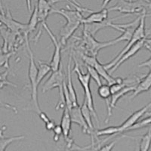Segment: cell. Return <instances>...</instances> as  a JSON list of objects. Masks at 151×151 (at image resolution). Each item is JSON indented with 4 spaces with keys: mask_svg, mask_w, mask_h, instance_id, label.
Here are the masks:
<instances>
[{
    "mask_svg": "<svg viewBox=\"0 0 151 151\" xmlns=\"http://www.w3.org/2000/svg\"><path fill=\"white\" fill-rule=\"evenodd\" d=\"M24 40H26V46L27 49L28 55H29V70H28V77H29V83L31 86V108L30 110L35 111L38 115L42 112L39 104L38 101V87L39 85L37 84V73H38V67L35 61L34 56H33L32 49L30 48L28 40V35H24Z\"/></svg>",
    "mask_w": 151,
    "mask_h": 151,
    "instance_id": "6da1fadb",
    "label": "cell"
},
{
    "mask_svg": "<svg viewBox=\"0 0 151 151\" xmlns=\"http://www.w3.org/2000/svg\"><path fill=\"white\" fill-rule=\"evenodd\" d=\"M148 15L151 16V14H147V10L146 9H144L142 12V13H141V15H140L141 16V18H140L138 25L136 27L134 33H133V36H132L130 41L128 42L126 46L119 53V55H117L116 57H115L110 63H107V64H104V67L107 70H110V69L113 68V67H114V65L117 63V61L120 59L121 57H122L125 52H127L128 50H129L131 47L133 46L136 42H137L140 41V40H143V39L147 38V36L150 34V33H147L146 28H145V20H146L147 16Z\"/></svg>",
    "mask_w": 151,
    "mask_h": 151,
    "instance_id": "7a4b0ae2",
    "label": "cell"
},
{
    "mask_svg": "<svg viewBox=\"0 0 151 151\" xmlns=\"http://www.w3.org/2000/svg\"><path fill=\"white\" fill-rule=\"evenodd\" d=\"M73 58L74 64H75L73 67V71L77 74L78 80H79L81 86H83V90H84V100L86 101V104L88 106V108L91 110L92 116L94 117L95 121H96L97 125L99 126V120H98V114H97L96 110H95V107H94L92 92H91V88H90V80H91V78L88 72L86 73H83L82 72L80 67H79V63H78L77 60L76 58V57L73 55Z\"/></svg>",
    "mask_w": 151,
    "mask_h": 151,
    "instance_id": "3957f363",
    "label": "cell"
},
{
    "mask_svg": "<svg viewBox=\"0 0 151 151\" xmlns=\"http://www.w3.org/2000/svg\"><path fill=\"white\" fill-rule=\"evenodd\" d=\"M65 80V75H64L63 70L60 67L58 70L52 71V74L48 79L45 81L42 86V92L45 93L50 90L54 89L55 88H58L59 89L60 94V102L56 107V110H58L59 107H64L65 106L64 99V83Z\"/></svg>",
    "mask_w": 151,
    "mask_h": 151,
    "instance_id": "277c9868",
    "label": "cell"
},
{
    "mask_svg": "<svg viewBox=\"0 0 151 151\" xmlns=\"http://www.w3.org/2000/svg\"><path fill=\"white\" fill-rule=\"evenodd\" d=\"M83 34L82 46L86 50V52L88 53V55H92V56L97 57L101 50L106 48V47L114 45L116 44L113 40L108 42H98L94 39V36L88 33L85 29H83Z\"/></svg>",
    "mask_w": 151,
    "mask_h": 151,
    "instance_id": "5b68a950",
    "label": "cell"
},
{
    "mask_svg": "<svg viewBox=\"0 0 151 151\" xmlns=\"http://www.w3.org/2000/svg\"><path fill=\"white\" fill-rule=\"evenodd\" d=\"M147 2H143L141 0L137 1H127V0H119L113 7L108 9L109 12L117 11L125 14H138L141 15L143 11L146 9Z\"/></svg>",
    "mask_w": 151,
    "mask_h": 151,
    "instance_id": "8992f818",
    "label": "cell"
},
{
    "mask_svg": "<svg viewBox=\"0 0 151 151\" xmlns=\"http://www.w3.org/2000/svg\"><path fill=\"white\" fill-rule=\"evenodd\" d=\"M42 24V27L44 28L45 31L48 33V36H49L50 39L52 40V42L55 46V49H54V53L52 55V58L50 61V66L52 67V71H57L58 70L60 67V61H61V48L63 45H61V43L60 41L57 40L56 36L53 33L51 29L48 27V26L46 24V23L44 22Z\"/></svg>",
    "mask_w": 151,
    "mask_h": 151,
    "instance_id": "52a82bcc",
    "label": "cell"
},
{
    "mask_svg": "<svg viewBox=\"0 0 151 151\" xmlns=\"http://www.w3.org/2000/svg\"><path fill=\"white\" fill-rule=\"evenodd\" d=\"M0 23L4 24L8 29L13 32L17 34L23 33L24 35L27 34V24H22L16 20H14L12 17L10 12L9 9H7V13L5 14H2V16L0 18Z\"/></svg>",
    "mask_w": 151,
    "mask_h": 151,
    "instance_id": "ba28073f",
    "label": "cell"
},
{
    "mask_svg": "<svg viewBox=\"0 0 151 151\" xmlns=\"http://www.w3.org/2000/svg\"><path fill=\"white\" fill-rule=\"evenodd\" d=\"M150 107H151V102H150L146 106H144V107H142L140 110H137V111L132 113V115L122 125L119 126V134L122 133L124 132H127L129 128L132 127V125H134L135 123H137L140 119L147 112L148 109Z\"/></svg>",
    "mask_w": 151,
    "mask_h": 151,
    "instance_id": "9c48e42d",
    "label": "cell"
},
{
    "mask_svg": "<svg viewBox=\"0 0 151 151\" xmlns=\"http://www.w3.org/2000/svg\"><path fill=\"white\" fill-rule=\"evenodd\" d=\"M147 39V38H145V39H143V40H140V41H138L137 42H136L133 46L131 47V48L128 50L127 52H125V53L121 57L120 59L117 61V63L114 65V67H113V68L110 69V70H109V73H110V74L113 73L115 72L117 69L120 67L123 63H125L126 60L130 59L132 57L135 55L136 54H137V52H139L140 50L143 48V47H144V45H145Z\"/></svg>",
    "mask_w": 151,
    "mask_h": 151,
    "instance_id": "30bf717a",
    "label": "cell"
},
{
    "mask_svg": "<svg viewBox=\"0 0 151 151\" xmlns=\"http://www.w3.org/2000/svg\"><path fill=\"white\" fill-rule=\"evenodd\" d=\"M56 13L62 15L66 19L67 23H73V24H83V20L84 18L82 12L76 10H71V9H52L51 11V14Z\"/></svg>",
    "mask_w": 151,
    "mask_h": 151,
    "instance_id": "8fae6325",
    "label": "cell"
},
{
    "mask_svg": "<svg viewBox=\"0 0 151 151\" xmlns=\"http://www.w3.org/2000/svg\"><path fill=\"white\" fill-rule=\"evenodd\" d=\"M69 111H70L73 123L77 124L82 128V130L85 134H87L91 136V131H90L89 128L86 123V119L83 116L82 110H81V106L79 105L77 106H73Z\"/></svg>",
    "mask_w": 151,
    "mask_h": 151,
    "instance_id": "7c38bea8",
    "label": "cell"
},
{
    "mask_svg": "<svg viewBox=\"0 0 151 151\" xmlns=\"http://www.w3.org/2000/svg\"><path fill=\"white\" fill-rule=\"evenodd\" d=\"M59 1L62 0H38L36 5L38 7V15L40 24L45 22L47 17L51 14V11L53 9L52 5Z\"/></svg>",
    "mask_w": 151,
    "mask_h": 151,
    "instance_id": "4fadbf2b",
    "label": "cell"
},
{
    "mask_svg": "<svg viewBox=\"0 0 151 151\" xmlns=\"http://www.w3.org/2000/svg\"><path fill=\"white\" fill-rule=\"evenodd\" d=\"M73 60V49L71 50V52L70 54V57H69L68 64H67V80L66 82L67 83V87L68 89V92L70 94V97L71 101L73 103V106H79V103H78L77 95H76V92L75 88H74L73 83L72 80V70H71V62Z\"/></svg>",
    "mask_w": 151,
    "mask_h": 151,
    "instance_id": "5bb4252c",
    "label": "cell"
},
{
    "mask_svg": "<svg viewBox=\"0 0 151 151\" xmlns=\"http://www.w3.org/2000/svg\"><path fill=\"white\" fill-rule=\"evenodd\" d=\"M135 87L136 86H127L121 90H119V91H117V92L112 94L111 99L110 101V106L107 108V118L105 121L106 123H107L110 120V118L112 115V110H113V108H115L119 100L122 98L124 95L128 94V93L131 92V91H134V90L135 89Z\"/></svg>",
    "mask_w": 151,
    "mask_h": 151,
    "instance_id": "9a60e30c",
    "label": "cell"
},
{
    "mask_svg": "<svg viewBox=\"0 0 151 151\" xmlns=\"http://www.w3.org/2000/svg\"><path fill=\"white\" fill-rule=\"evenodd\" d=\"M137 85L136 86L135 89L134 90L132 94L131 95L130 99L135 98L141 93L149 91L151 88V67L150 72L144 77L141 78V79L137 77Z\"/></svg>",
    "mask_w": 151,
    "mask_h": 151,
    "instance_id": "2e32d148",
    "label": "cell"
},
{
    "mask_svg": "<svg viewBox=\"0 0 151 151\" xmlns=\"http://www.w3.org/2000/svg\"><path fill=\"white\" fill-rule=\"evenodd\" d=\"M82 24H73V23H66L65 25L63 26L60 31V42L63 46L67 45V40L73 35L76 29Z\"/></svg>",
    "mask_w": 151,
    "mask_h": 151,
    "instance_id": "e0dca14e",
    "label": "cell"
},
{
    "mask_svg": "<svg viewBox=\"0 0 151 151\" xmlns=\"http://www.w3.org/2000/svg\"><path fill=\"white\" fill-rule=\"evenodd\" d=\"M94 67L96 69V70L98 71V73H99L100 76L103 78L110 86L113 84H115V83H120V82H122V81L124 80L123 79H122V78L120 77H113L111 76V74L108 72V70L105 68L104 65L101 64L98 60H97L96 63L94 64Z\"/></svg>",
    "mask_w": 151,
    "mask_h": 151,
    "instance_id": "ac0fdd59",
    "label": "cell"
},
{
    "mask_svg": "<svg viewBox=\"0 0 151 151\" xmlns=\"http://www.w3.org/2000/svg\"><path fill=\"white\" fill-rule=\"evenodd\" d=\"M108 9H104L97 12H91L88 17H84L83 20V24H99L106 21L108 18Z\"/></svg>",
    "mask_w": 151,
    "mask_h": 151,
    "instance_id": "d6986e66",
    "label": "cell"
},
{
    "mask_svg": "<svg viewBox=\"0 0 151 151\" xmlns=\"http://www.w3.org/2000/svg\"><path fill=\"white\" fill-rule=\"evenodd\" d=\"M52 72V67L50 64L42 62L41 60H38V73H37V84L40 86L42 79L48 75Z\"/></svg>",
    "mask_w": 151,
    "mask_h": 151,
    "instance_id": "ffe728a7",
    "label": "cell"
},
{
    "mask_svg": "<svg viewBox=\"0 0 151 151\" xmlns=\"http://www.w3.org/2000/svg\"><path fill=\"white\" fill-rule=\"evenodd\" d=\"M39 24H40V21H39V15H38V7L37 5H36L31 14L29 23L27 24V34L29 35V33H33L36 29V27Z\"/></svg>",
    "mask_w": 151,
    "mask_h": 151,
    "instance_id": "44dd1931",
    "label": "cell"
},
{
    "mask_svg": "<svg viewBox=\"0 0 151 151\" xmlns=\"http://www.w3.org/2000/svg\"><path fill=\"white\" fill-rule=\"evenodd\" d=\"M137 24H133V25H131V26L128 27L125 29V30L122 33V34L120 36L117 37L116 39H115L114 42H115L116 44L119 43V42L122 41H127L129 42L132 39V36H133V33L134 32V29H135V26Z\"/></svg>",
    "mask_w": 151,
    "mask_h": 151,
    "instance_id": "7402d4cb",
    "label": "cell"
},
{
    "mask_svg": "<svg viewBox=\"0 0 151 151\" xmlns=\"http://www.w3.org/2000/svg\"><path fill=\"white\" fill-rule=\"evenodd\" d=\"M98 94L102 98V99L106 101V104H107V108H108L109 106H110V101H109V99L111 98L112 95L111 90H110V86H109L108 84H102L100 86H98Z\"/></svg>",
    "mask_w": 151,
    "mask_h": 151,
    "instance_id": "603a6c76",
    "label": "cell"
},
{
    "mask_svg": "<svg viewBox=\"0 0 151 151\" xmlns=\"http://www.w3.org/2000/svg\"><path fill=\"white\" fill-rule=\"evenodd\" d=\"M151 146V127L147 131L146 134H144L141 137L138 151H149Z\"/></svg>",
    "mask_w": 151,
    "mask_h": 151,
    "instance_id": "cb8c5ba5",
    "label": "cell"
},
{
    "mask_svg": "<svg viewBox=\"0 0 151 151\" xmlns=\"http://www.w3.org/2000/svg\"><path fill=\"white\" fill-rule=\"evenodd\" d=\"M24 138H25V136L24 135L12 136V137L0 138V151H5L8 147L12 143L17 141H21V140L24 139Z\"/></svg>",
    "mask_w": 151,
    "mask_h": 151,
    "instance_id": "d4e9b609",
    "label": "cell"
},
{
    "mask_svg": "<svg viewBox=\"0 0 151 151\" xmlns=\"http://www.w3.org/2000/svg\"><path fill=\"white\" fill-rule=\"evenodd\" d=\"M119 134V126H110L103 129L95 130V136L97 138L102 136H114Z\"/></svg>",
    "mask_w": 151,
    "mask_h": 151,
    "instance_id": "484cf974",
    "label": "cell"
},
{
    "mask_svg": "<svg viewBox=\"0 0 151 151\" xmlns=\"http://www.w3.org/2000/svg\"><path fill=\"white\" fill-rule=\"evenodd\" d=\"M86 66V69H87L88 73H89L90 76H91V79H93L94 80V82L97 83L98 86H100L101 85H102L101 79V76H100L99 73H98V71L96 70V69L94 68V67H91V66L88 65H85Z\"/></svg>",
    "mask_w": 151,
    "mask_h": 151,
    "instance_id": "4316f807",
    "label": "cell"
},
{
    "mask_svg": "<svg viewBox=\"0 0 151 151\" xmlns=\"http://www.w3.org/2000/svg\"><path fill=\"white\" fill-rule=\"evenodd\" d=\"M13 54H14L13 51L6 52V53H5V52H1L0 53V67H5L9 69V59H10V58L12 56Z\"/></svg>",
    "mask_w": 151,
    "mask_h": 151,
    "instance_id": "83f0119b",
    "label": "cell"
},
{
    "mask_svg": "<svg viewBox=\"0 0 151 151\" xmlns=\"http://www.w3.org/2000/svg\"><path fill=\"white\" fill-rule=\"evenodd\" d=\"M81 58L84 62L85 65H88L91 67H94V64L98 60L97 57L92 56V55H88V54H80Z\"/></svg>",
    "mask_w": 151,
    "mask_h": 151,
    "instance_id": "f1b7e54d",
    "label": "cell"
},
{
    "mask_svg": "<svg viewBox=\"0 0 151 151\" xmlns=\"http://www.w3.org/2000/svg\"><path fill=\"white\" fill-rule=\"evenodd\" d=\"M8 73H9L8 70L0 73V89H2L5 86H12L14 87H17L15 84L11 83L8 80Z\"/></svg>",
    "mask_w": 151,
    "mask_h": 151,
    "instance_id": "f546056e",
    "label": "cell"
},
{
    "mask_svg": "<svg viewBox=\"0 0 151 151\" xmlns=\"http://www.w3.org/2000/svg\"><path fill=\"white\" fill-rule=\"evenodd\" d=\"M54 134H55V136H54V141L55 142H58L60 139V137L63 134V130H62V128L60 126V125H56L55 127L53 129Z\"/></svg>",
    "mask_w": 151,
    "mask_h": 151,
    "instance_id": "4dcf8cb0",
    "label": "cell"
},
{
    "mask_svg": "<svg viewBox=\"0 0 151 151\" xmlns=\"http://www.w3.org/2000/svg\"><path fill=\"white\" fill-rule=\"evenodd\" d=\"M68 2H70L71 4H72L73 5L74 7L76 8V9L78 11H79V12H90V13H91V12H93V11L90 10V9H86V8H83L82 5H81V4H79V2L76 1V0H67Z\"/></svg>",
    "mask_w": 151,
    "mask_h": 151,
    "instance_id": "1f68e13d",
    "label": "cell"
},
{
    "mask_svg": "<svg viewBox=\"0 0 151 151\" xmlns=\"http://www.w3.org/2000/svg\"><path fill=\"white\" fill-rule=\"evenodd\" d=\"M117 141L118 140H114V141H112V142H110L109 144L103 145V146L101 147L97 151H112L113 147H115L116 144L117 143Z\"/></svg>",
    "mask_w": 151,
    "mask_h": 151,
    "instance_id": "d6a6232c",
    "label": "cell"
},
{
    "mask_svg": "<svg viewBox=\"0 0 151 151\" xmlns=\"http://www.w3.org/2000/svg\"><path fill=\"white\" fill-rule=\"evenodd\" d=\"M144 47H145V48H146L148 51H150V52H151V45H148V44H147V43L145 42ZM148 67L150 68L151 67V57L149 59H148L147 60L143 62V63H141V64H140L139 65H138V67Z\"/></svg>",
    "mask_w": 151,
    "mask_h": 151,
    "instance_id": "836d02e7",
    "label": "cell"
},
{
    "mask_svg": "<svg viewBox=\"0 0 151 151\" xmlns=\"http://www.w3.org/2000/svg\"><path fill=\"white\" fill-rule=\"evenodd\" d=\"M0 107H4V108L12 110V111H14L16 114L18 113V110H17V109L16 108V106H13V105H12V104H9L3 103V102L0 101Z\"/></svg>",
    "mask_w": 151,
    "mask_h": 151,
    "instance_id": "e575fe53",
    "label": "cell"
},
{
    "mask_svg": "<svg viewBox=\"0 0 151 151\" xmlns=\"http://www.w3.org/2000/svg\"><path fill=\"white\" fill-rule=\"evenodd\" d=\"M45 124V129H46L48 131H53L54 128H55V125H56L55 121L52 120V119H50L48 122H46V123Z\"/></svg>",
    "mask_w": 151,
    "mask_h": 151,
    "instance_id": "d590c367",
    "label": "cell"
},
{
    "mask_svg": "<svg viewBox=\"0 0 151 151\" xmlns=\"http://www.w3.org/2000/svg\"><path fill=\"white\" fill-rule=\"evenodd\" d=\"M39 116H40V118L41 119V120L44 123H46V122H48V121L50 120V119L48 118V116L46 115V113H44L43 111H42L41 113L39 114Z\"/></svg>",
    "mask_w": 151,
    "mask_h": 151,
    "instance_id": "8d00e7d4",
    "label": "cell"
},
{
    "mask_svg": "<svg viewBox=\"0 0 151 151\" xmlns=\"http://www.w3.org/2000/svg\"><path fill=\"white\" fill-rule=\"evenodd\" d=\"M112 0H103V2H102V5H101V9H106V5H108L110 2H111Z\"/></svg>",
    "mask_w": 151,
    "mask_h": 151,
    "instance_id": "74e56055",
    "label": "cell"
},
{
    "mask_svg": "<svg viewBox=\"0 0 151 151\" xmlns=\"http://www.w3.org/2000/svg\"><path fill=\"white\" fill-rule=\"evenodd\" d=\"M27 5V9L29 12H31V3H32V0H26Z\"/></svg>",
    "mask_w": 151,
    "mask_h": 151,
    "instance_id": "f35d334b",
    "label": "cell"
},
{
    "mask_svg": "<svg viewBox=\"0 0 151 151\" xmlns=\"http://www.w3.org/2000/svg\"><path fill=\"white\" fill-rule=\"evenodd\" d=\"M0 12L2 13V14H5V12H4L3 7H2V0H0Z\"/></svg>",
    "mask_w": 151,
    "mask_h": 151,
    "instance_id": "ab89813d",
    "label": "cell"
},
{
    "mask_svg": "<svg viewBox=\"0 0 151 151\" xmlns=\"http://www.w3.org/2000/svg\"><path fill=\"white\" fill-rule=\"evenodd\" d=\"M147 7L151 9V0H147Z\"/></svg>",
    "mask_w": 151,
    "mask_h": 151,
    "instance_id": "60d3db41",
    "label": "cell"
},
{
    "mask_svg": "<svg viewBox=\"0 0 151 151\" xmlns=\"http://www.w3.org/2000/svg\"><path fill=\"white\" fill-rule=\"evenodd\" d=\"M146 43L148 44V45H151V38H149V39H147L146 40Z\"/></svg>",
    "mask_w": 151,
    "mask_h": 151,
    "instance_id": "b9f144b4",
    "label": "cell"
},
{
    "mask_svg": "<svg viewBox=\"0 0 151 151\" xmlns=\"http://www.w3.org/2000/svg\"><path fill=\"white\" fill-rule=\"evenodd\" d=\"M2 14L1 13V12H0V18H1V17H2Z\"/></svg>",
    "mask_w": 151,
    "mask_h": 151,
    "instance_id": "7bdbcfd3",
    "label": "cell"
}]
</instances>
